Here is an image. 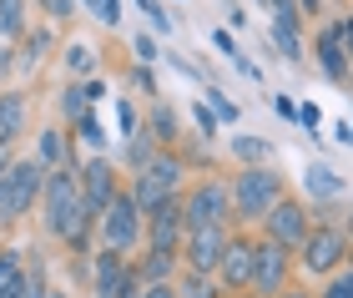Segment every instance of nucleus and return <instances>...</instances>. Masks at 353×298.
<instances>
[{"label":"nucleus","instance_id":"c85d7f7f","mask_svg":"<svg viewBox=\"0 0 353 298\" xmlns=\"http://www.w3.org/2000/svg\"><path fill=\"white\" fill-rule=\"evenodd\" d=\"M202 91H207V106H212V117H217V121H228V127H232V121H237V106H232L228 97H222L217 86H202Z\"/></svg>","mask_w":353,"mask_h":298},{"label":"nucleus","instance_id":"3c124183","mask_svg":"<svg viewBox=\"0 0 353 298\" xmlns=\"http://www.w3.org/2000/svg\"><path fill=\"white\" fill-rule=\"evenodd\" d=\"M278 298H313V293H288V288H283V293H278Z\"/></svg>","mask_w":353,"mask_h":298},{"label":"nucleus","instance_id":"473e14b6","mask_svg":"<svg viewBox=\"0 0 353 298\" xmlns=\"http://www.w3.org/2000/svg\"><path fill=\"white\" fill-rule=\"evenodd\" d=\"M192 121H197V127H202V137H212V132L222 127V121L212 117V106H207V101H192Z\"/></svg>","mask_w":353,"mask_h":298},{"label":"nucleus","instance_id":"4468645a","mask_svg":"<svg viewBox=\"0 0 353 298\" xmlns=\"http://www.w3.org/2000/svg\"><path fill=\"white\" fill-rule=\"evenodd\" d=\"M126 253H111V248H101L91 263V298H117L121 293V278H126Z\"/></svg>","mask_w":353,"mask_h":298},{"label":"nucleus","instance_id":"9d476101","mask_svg":"<svg viewBox=\"0 0 353 298\" xmlns=\"http://www.w3.org/2000/svg\"><path fill=\"white\" fill-rule=\"evenodd\" d=\"M76 192H81V202H86V212H91V217H101V212H106V202L121 192V187H117V167H111V157H106V152H96L91 162L76 172Z\"/></svg>","mask_w":353,"mask_h":298},{"label":"nucleus","instance_id":"e433bc0d","mask_svg":"<svg viewBox=\"0 0 353 298\" xmlns=\"http://www.w3.org/2000/svg\"><path fill=\"white\" fill-rule=\"evenodd\" d=\"M91 15H96L101 26H117V21H121V0H96V10H91Z\"/></svg>","mask_w":353,"mask_h":298},{"label":"nucleus","instance_id":"423d86ee","mask_svg":"<svg viewBox=\"0 0 353 298\" xmlns=\"http://www.w3.org/2000/svg\"><path fill=\"white\" fill-rule=\"evenodd\" d=\"M298 248H303V253H298L303 268L318 273V278H328L333 268H343V258H348V232L333 228V223H318V228H308V238H303Z\"/></svg>","mask_w":353,"mask_h":298},{"label":"nucleus","instance_id":"412c9836","mask_svg":"<svg viewBox=\"0 0 353 298\" xmlns=\"http://www.w3.org/2000/svg\"><path fill=\"white\" fill-rule=\"evenodd\" d=\"M36 162H41L46 172H51V167H61V162H71V157H66V137H61V127H46V132H41Z\"/></svg>","mask_w":353,"mask_h":298},{"label":"nucleus","instance_id":"dca6fc26","mask_svg":"<svg viewBox=\"0 0 353 298\" xmlns=\"http://www.w3.org/2000/svg\"><path fill=\"white\" fill-rule=\"evenodd\" d=\"M26 132V97L21 91H0V147H10Z\"/></svg>","mask_w":353,"mask_h":298},{"label":"nucleus","instance_id":"a18cd8bd","mask_svg":"<svg viewBox=\"0 0 353 298\" xmlns=\"http://www.w3.org/2000/svg\"><path fill=\"white\" fill-rule=\"evenodd\" d=\"M333 137H339L343 147H353V121H339V127H333Z\"/></svg>","mask_w":353,"mask_h":298},{"label":"nucleus","instance_id":"5701e85b","mask_svg":"<svg viewBox=\"0 0 353 298\" xmlns=\"http://www.w3.org/2000/svg\"><path fill=\"white\" fill-rule=\"evenodd\" d=\"M176 263H182L176 253H157V248H152V253H147V258L137 263V273L147 278V284H167V278L176 273Z\"/></svg>","mask_w":353,"mask_h":298},{"label":"nucleus","instance_id":"58836bf2","mask_svg":"<svg viewBox=\"0 0 353 298\" xmlns=\"http://www.w3.org/2000/svg\"><path fill=\"white\" fill-rule=\"evenodd\" d=\"M117 127H121L126 137L137 132V106H132V101H117Z\"/></svg>","mask_w":353,"mask_h":298},{"label":"nucleus","instance_id":"9b49d317","mask_svg":"<svg viewBox=\"0 0 353 298\" xmlns=\"http://www.w3.org/2000/svg\"><path fill=\"white\" fill-rule=\"evenodd\" d=\"M222 248H228V228H187L176 258L187 263V273H217Z\"/></svg>","mask_w":353,"mask_h":298},{"label":"nucleus","instance_id":"c756f323","mask_svg":"<svg viewBox=\"0 0 353 298\" xmlns=\"http://www.w3.org/2000/svg\"><path fill=\"white\" fill-rule=\"evenodd\" d=\"M66 66H71L76 76H86V71L96 66V51H91V46H86V41H76V46H71V51H66Z\"/></svg>","mask_w":353,"mask_h":298},{"label":"nucleus","instance_id":"7c9ffc66","mask_svg":"<svg viewBox=\"0 0 353 298\" xmlns=\"http://www.w3.org/2000/svg\"><path fill=\"white\" fill-rule=\"evenodd\" d=\"M182 293L187 298H217V284H212V273H187Z\"/></svg>","mask_w":353,"mask_h":298},{"label":"nucleus","instance_id":"ea45409f","mask_svg":"<svg viewBox=\"0 0 353 298\" xmlns=\"http://www.w3.org/2000/svg\"><path fill=\"white\" fill-rule=\"evenodd\" d=\"M333 30H339V41H343V56L353 61V15H343V21H333Z\"/></svg>","mask_w":353,"mask_h":298},{"label":"nucleus","instance_id":"39448f33","mask_svg":"<svg viewBox=\"0 0 353 298\" xmlns=\"http://www.w3.org/2000/svg\"><path fill=\"white\" fill-rule=\"evenodd\" d=\"M176 187H182V157L176 152H157L141 172H132V197L141 202V212L157 208L162 197H172Z\"/></svg>","mask_w":353,"mask_h":298},{"label":"nucleus","instance_id":"f704fd0d","mask_svg":"<svg viewBox=\"0 0 353 298\" xmlns=\"http://www.w3.org/2000/svg\"><path fill=\"white\" fill-rule=\"evenodd\" d=\"M298 127H303V132H308V137H313L318 127H323V112H318V106H313V101H303V106H298Z\"/></svg>","mask_w":353,"mask_h":298},{"label":"nucleus","instance_id":"0eeeda50","mask_svg":"<svg viewBox=\"0 0 353 298\" xmlns=\"http://www.w3.org/2000/svg\"><path fill=\"white\" fill-rule=\"evenodd\" d=\"M288 253H293V248H283L278 238L252 243V278H248V288L258 293V298H278L288 288V273H293Z\"/></svg>","mask_w":353,"mask_h":298},{"label":"nucleus","instance_id":"2f4dec72","mask_svg":"<svg viewBox=\"0 0 353 298\" xmlns=\"http://www.w3.org/2000/svg\"><path fill=\"white\" fill-rule=\"evenodd\" d=\"M132 51H137V61H147V66H152V61H157V56H162V46H157V36H147V30H137V41H132Z\"/></svg>","mask_w":353,"mask_h":298},{"label":"nucleus","instance_id":"b1692460","mask_svg":"<svg viewBox=\"0 0 353 298\" xmlns=\"http://www.w3.org/2000/svg\"><path fill=\"white\" fill-rule=\"evenodd\" d=\"M36 278H41V263H30V273L15 268L6 284H0V298H30V293H36Z\"/></svg>","mask_w":353,"mask_h":298},{"label":"nucleus","instance_id":"603ef678","mask_svg":"<svg viewBox=\"0 0 353 298\" xmlns=\"http://www.w3.org/2000/svg\"><path fill=\"white\" fill-rule=\"evenodd\" d=\"M343 232H348V243H353V212H348V228H343Z\"/></svg>","mask_w":353,"mask_h":298},{"label":"nucleus","instance_id":"5fc2aeb1","mask_svg":"<svg viewBox=\"0 0 353 298\" xmlns=\"http://www.w3.org/2000/svg\"><path fill=\"white\" fill-rule=\"evenodd\" d=\"M348 268H353V243H348Z\"/></svg>","mask_w":353,"mask_h":298},{"label":"nucleus","instance_id":"f8f14e48","mask_svg":"<svg viewBox=\"0 0 353 298\" xmlns=\"http://www.w3.org/2000/svg\"><path fill=\"white\" fill-rule=\"evenodd\" d=\"M263 223H268V238H278L283 248H298L303 238H308V208H303L298 197H278L272 208L263 212Z\"/></svg>","mask_w":353,"mask_h":298},{"label":"nucleus","instance_id":"72a5a7b5","mask_svg":"<svg viewBox=\"0 0 353 298\" xmlns=\"http://www.w3.org/2000/svg\"><path fill=\"white\" fill-rule=\"evenodd\" d=\"M117 298H147V278H141L137 268H126V278H121V293Z\"/></svg>","mask_w":353,"mask_h":298},{"label":"nucleus","instance_id":"20e7f679","mask_svg":"<svg viewBox=\"0 0 353 298\" xmlns=\"http://www.w3.org/2000/svg\"><path fill=\"white\" fill-rule=\"evenodd\" d=\"M96 223H101V248H111V253H132V248L141 243V202L132 192H117Z\"/></svg>","mask_w":353,"mask_h":298},{"label":"nucleus","instance_id":"a19ab883","mask_svg":"<svg viewBox=\"0 0 353 298\" xmlns=\"http://www.w3.org/2000/svg\"><path fill=\"white\" fill-rule=\"evenodd\" d=\"M46 46H51V36H46V30H30V51H26V61H30V66L41 61V51H46Z\"/></svg>","mask_w":353,"mask_h":298},{"label":"nucleus","instance_id":"1a4fd4ad","mask_svg":"<svg viewBox=\"0 0 353 298\" xmlns=\"http://www.w3.org/2000/svg\"><path fill=\"white\" fill-rule=\"evenodd\" d=\"M147 217V248L157 253H182V238H187V217H182V197H162L157 208L141 212Z\"/></svg>","mask_w":353,"mask_h":298},{"label":"nucleus","instance_id":"aec40b11","mask_svg":"<svg viewBox=\"0 0 353 298\" xmlns=\"http://www.w3.org/2000/svg\"><path fill=\"white\" fill-rule=\"evenodd\" d=\"M176 127H182V121H176V112H172L167 101H157V106H152V121H147V132L157 137V147H172L176 137H182Z\"/></svg>","mask_w":353,"mask_h":298},{"label":"nucleus","instance_id":"f3484780","mask_svg":"<svg viewBox=\"0 0 353 298\" xmlns=\"http://www.w3.org/2000/svg\"><path fill=\"white\" fill-rule=\"evenodd\" d=\"M303 187H308V197H318V202L343 197V177H339V172H333L328 162H313L308 172H303Z\"/></svg>","mask_w":353,"mask_h":298},{"label":"nucleus","instance_id":"393cba45","mask_svg":"<svg viewBox=\"0 0 353 298\" xmlns=\"http://www.w3.org/2000/svg\"><path fill=\"white\" fill-rule=\"evenodd\" d=\"M0 30L6 36H26V0H0Z\"/></svg>","mask_w":353,"mask_h":298},{"label":"nucleus","instance_id":"c03bdc74","mask_svg":"<svg viewBox=\"0 0 353 298\" xmlns=\"http://www.w3.org/2000/svg\"><path fill=\"white\" fill-rule=\"evenodd\" d=\"M147 298H176L172 284H147Z\"/></svg>","mask_w":353,"mask_h":298},{"label":"nucleus","instance_id":"7ed1b4c3","mask_svg":"<svg viewBox=\"0 0 353 298\" xmlns=\"http://www.w3.org/2000/svg\"><path fill=\"white\" fill-rule=\"evenodd\" d=\"M41 182H46V167L36 162V157H21V162H10L6 187H0V217H6V223L26 217V212L41 202Z\"/></svg>","mask_w":353,"mask_h":298},{"label":"nucleus","instance_id":"6e6552de","mask_svg":"<svg viewBox=\"0 0 353 298\" xmlns=\"http://www.w3.org/2000/svg\"><path fill=\"white\" fill-rule=\"evenodd\" d=\"M228 212H232V187L217 182V177L197 182L187 192V202H182L187 228H228Z\"/></svg>","mask_w":353,"mask_h":298},{"label":"nucleus","instance_id":"c9c22d12","mask_svg":"<svg viewBox=\"0 0 353 298\" xmlns=\"http://www.w3.org/2000/svg\"><path fill=\"white\" fill-rule=\"evenodd\" d=\"M137 6H141V10H147V21H152L157 30H172V15L162 10V0H137Z\"/></svg>","mask_w":353,"mask_h":298},{"label":"nucleus","instance_id":"de8ad7c7","mask_svg":"<svg viewBox=\"0 0 353 298\" xmlns=\"http://www.w3.org/2000/svg\"><path fill=\"white\" fill-rule=\"evenodd\" d=\"M272 106H278V117H293V121H298V106H293V101H288V97H278V101H272Z\"/></svg>","mask_w":353,"mask_h":298},{"label":"nucleus","instance_id":"79ce46f5","mask_svg":"<svg viewBox=\"0 0 353 298\" xmlns=\"http://www.w3.org/2000/svg\"><path fill=\"white\" fill-rule=\"evenodd\" d=\"M212 46H217V51L228 56V61H232V56H243V51H237V41L228 36V30H212Z\"/></svg>","mask_w":353,"mask_h":298},{"label":"nucleus","instance_id":"37998d69","mask_svg":"<svg viewBox=\"0 0 353 298\" xmlns=\"http://www.w3.org/2000/svg\"><path fill=\"white\" fill-rule=\"evenodd\" d=\"M132 86H137V91H147V97H152V91H157V76H152V71H132Z\"/></svg>","mask_w":353,"mask_h":298},{"label":"nucleus","instance_id":"f03ea898","mask_svg":"<svg viewBox=\"0 0 353 298\" xmlns=\"http://www.w3.org/2000/svg\"><path fill=\"white\" fill-rule=\"evenodd\" d=\"M283 197V177L272 172V162H252L232 177V212L243 223H263V212Z\"/></svg>","mask_w":353,"mask_h":298},{"label":"nucleus","instance_id":"2eb2a0df","mask_svg":"<svg viewBox=\"0 0 353 298\" xmlns=\"http://www.w3.org/2000/svg\"><path fill=\"white\" fill-rule=\"evenodd\" d=\"M313 56H318V66H323V76H328V81H348V66H353V61L343 56V41H339V30H333V26H323V30H318Z\"/></svg>","mask_w":353,"mask_h":298},{"label":"nucleus","instance_id":"864d4df0","mask_svg":"<svg viewBox=\"0 0 353 298\" xmlns=\"http://www.w3.org/2000/svg\"><path fill=\"white\" fill-rule=\"evenodd\" d=\"M81 6H86V10H96V0H81Z\"/></svg>","mask_w":353,"mask_h":298},{"label":"nucleus","instance_id":"6ab92c4d","mask_svg":"<svg viewBox=\"0 0 353 298\" xmlns=\"http://www.w3.org/2000/svg\"><path fill=\"white\" fill-rule=\"evenodd\" d=\"M272 46L283 51V61H303V36H298V21L293 15H272Z\"/></svg>","mask_w":353,"mask_h":298},{"label":"nucleus","instance_id":"4be33fe9","mask_svg":"<svg viewBox=\"0 0 353 298\" xmlns=\"http://www.w3.org/2000/svg\"><path fill=\"white\" fill-rule=\"evenodd\" d=\"M152 157H157V137H152L147 127H137L132 137H126V167H132V172H141V167L152 162Z\"/></svg>","mask_w":353,"mask_h":298},{"label":"nucleus","instance_id":"ddd939ff","mask_svg":"<svg viewBox=\"0 0 353 298\" xmlns=\"http://www.w3.org/2000/svg\"><path fill=\"white\" fill-rule=\"evenodd\" d=\"M212 278L222 284V293L248 288V278H252V243H248V238H232V232H228V248H222V263H217Z\"/></svg>","mask_w":353,"mask_h":298},{"label":"nucleus","instance_id":"a878e982","mask_svg":"<svg viewBox=\"0 0 353 298\" xmlns=\"http://www.w3.org/2000/svg\"><path fill=\"white\" fill-rule=\"evenodd\" d=\"M61 112H66V121H76V117H86V112H91L86 81H81V86H66V91H61Z\"/></svg>","mask_w":353,"mask_h":298},{"label":"nucleus","instance_id":"cd10ccee","mask_svg":"<svg viewBox=\"0 0 353 298\" xmlns=\"http://www.w3.org/2000/svg\"><path fill=\"white\" fill-rule=\"evenodd\" d=\"M76 132H81V142H86V147H96V152L106 147V132H101V121H96L91 112H86V117H76Z\"/></svg>","mask_w":353,"mask_h":298},{"label":"nucleus","instance_id":"a211bd4d","mask_svg":"<svg viewBox=\"0 0 353 298\" xmlns=\"http://www.w3.org/2000/svg\"><path fill=\"white\" fill-rule=\"evenodd\" d=\"M228 157H237L243 167L272 162V142H268V137H258V132H237V137H228Z\"/></svg>","mask_w":353,"mask_h":298},{"label":"nucleus","instance_id":"09e8293b","mask_svg":"<svg viewBox=\"0 0 353 298\" xmlns=\"http://www.w3.org/2000/svg\"><path fill=\"white\" fill-rule=\"evenodd\" d=\"M10 66H15V56H10V46H0V76H6Z\"/></svg>","mask_w":353,"mask_h":298},{"label":"nucleus","instance_id":"f257e3e1","mask_svg":"<svg viewBox=\"0 0 353 298\" xmlns=\"http://www.w3.org/2000/svg\"><path fill=\"white\" fill-rule=\"evenodd\" d=\"M41 223L51 238H66V243H86V232L96 217L86 212V202L81 192H76V172L71 162H61L46 172V182H41Z\"/></svg>","mask_w":353,"mask_h":298},{"label":"nucleus","instance_id":"49530a36","mask_svg":"<svg viewBox=\"0 0 353 298\" xmlns=\"http://www.w3.org/2000/svg\"><path fill=\"white\" fill-rule=\"evenodd\" d=\"M30 298H71V293H61V288H46L41 278H36V293H30Z\"/></svg>","mask_w":353,"mask_h":298},{"label":"nucleus","instance_id":"4c0bfd02","mask_svg":"<svg viewBox=\"0 0 353 298\" xmlns=\"http://www.w3.org/2000/svg\"><path fill=\"white\" fill-rule=\"evenodd\" d=\"M36 6L51 15V21H66V15H76V0H36Z\"/></svg>","mask_w":353,"mask_h":298},{"label":"nucleus","instance_id":"8fccbe9b","mask_svg":"<svg viewBox=\"0 0 353 298\" xmlns=\"http://www.w3.org/2000/svg\"><path fill=\"white\" fill-rule=\"evenodd\" d=\"M298 10L303 15H318V10H323V0H298Z\"/></svg>","mask_w":353,"mask_h":298},{"label":"nucleus","instance_id":"bb28decb","mask_svg":"<svg viewBox=\"0 0 353 298\" xmlns=\"http://www.w3.org/2000/svg\"><path fill=\"white\" fill-rule=\"evenodd\" d=\"M318 298H353V268H333L328 273V288Z\"/></svg>","mask_w":353,"mask_h":298}]
</instances>
